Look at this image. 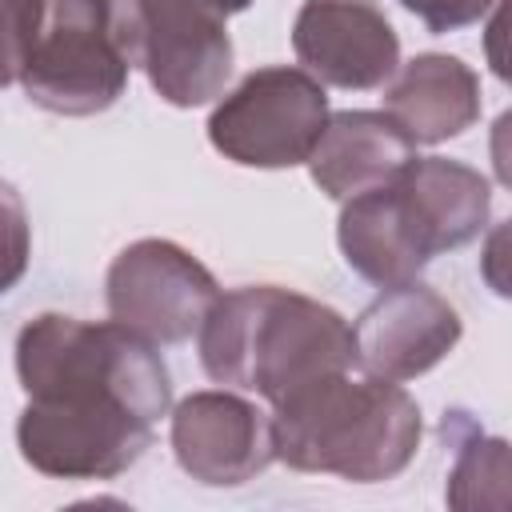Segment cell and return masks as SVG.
<instances>
[{
    "instance_id": "6da1fadb",
    "label": "cell",
    "mask_w": 512,
    "mask_h": 512,
    "mask_svg": "<svg viewBox=\"0 0 512 512\" xmlns=\"http://www.w3.org/2000/svg\"><path fill=\"white\" fill-rule=\"evenodd\" d=\"M16 380L28 396L16 448L52 480H116L172 408L164 356L116 320L32 316L16 332Z\"/></svg>"
},
{
    "instance_id": "7a4b0ae2",
    "label": "cell",
    "mask_w": 512,
    "mask_h": 512,
    "mask_svg": "<svg viewBox=\"0 0 512 512\" xmlns=\"http://www.w3.org/2000/svg\"><path fill=\"white\" fill-rule=\"evenodd\" d=\"M492 184L448 156H412L392 180L344 200L336 244L344 264L376 288L416 280L420 268L488 228Z\"/></svg>"
},
{
    "instance_id": "3957f363",
    "label": "cell",
    "mask_w": 512,
    "mask_h": 512,
    "mask_svg": "<svg viewBox=\"0 0 512 512\" xmlns=\"http://www.w3.org/2000/svg\"><path fill=\"white\" fill-rule=\"evenodd\" d=\"M272 452L296 472H328L352 484L400 476L420 448V404L372 372H320L272 400Z\"/></svg>"
},
{
    "instance_id": "277c9868",
    "label": "cell",
    "mask_w": 512,
    "mask_h": 512,
    "mask_svg": "<svg viewBox=\"0 0 512 512\" xmlns=\"http://www.w3.org/2000/svg\"><path fill=\"white\" fill-rule=\"evenodd\" d=\"M196 352L216 384L268 404L320 372L356 368L352 324L336 308L280 284L220 292L196 328Z\"/></svg>"
},
{
    "instance_id": "5b68a950",
    "label": "cell",
    "mask_w": 512,
    "mask_h": 512,
    "mask_svg": "<svg viewBox=\"0 0 512 512\" xmlns=\"http://www.w3.org/2000/svg\"><path fill=\"white\" fill-rule=\"evenodd\" d=\"M120 0H0V88L56 116H96L124 96Z\"/></svg>"
},
{
    "instance_id": "8992f818",
    "label": "cell",
    "mask_w": 512,
    "mask_h": 512,
    "mask_svg": "<svg viewBox=\"0 0 512 512\" xmlns=\"http://www.w3.org/2000/svg\"><path fill=\"white\" fill-rule=\"evenodd\" d=\"M120 44L152 92L172 108L216 100L232 76L228 16L204 0H120Z\"/></svg>"
},
{
    "instance_id": "52a82bcc",
    "label": "cell",
    "mask_w": 512,
    "mask_h": 512,
    "mask_svg": "<svg viewBox=\"0 0 512 512\" xmlns=\"http://www.w3.org/2000/svg\"><path fill=\"white\" fill-rule=\"evenodd\" d=\"M328 124L324 84L292 64L248 72L208 116L212 148L240 168H296Z\"/></svg>"
},
{
    "instance_id": "ba28073f",
    "label": "cell",
    "mask_w": 512,
    "mask_h": 512,
    "mask_svg": "<svg viewBox=\"0 0 512 512\" xmlns=\"http://www.w3.org/2000/svg\"><path fill=\"white\" fill-rule=\"evenodd\" d=\"M216 296V276L188 248L160 236H144L120 248L104 276L108 316L156 348L196 336Z\"/></svg>"
},
{
    "instance_id": "9c48e42d",
    "label": "cell",
    "mask_w": 512,
    "mask_h": 512,
    "mask_svg": "<svg viewBox=\"0 0 512 512\" xmlns=\"http://www.w3.org/2000/svg\"><path fill=\"white\" fill-rule=\"evenodd\" d=\"M168 440L176 464L208 488L248 484L276 460L268 412L232 388L188 392L172 408Z\"/></svg>"
},
{
    "instance_id": "30bf717a",
    "label": "cell",
    "mask_w": 512,
    "mask_h": 512,
    "mask_svg": "<svg viewBox=\"0 0 512 512\" xmlns=\"http://www.w3.org/2000/svg\"><path fill=\"white\" fill-rule=\"evenodd\" d=\"M464 320L436 288L404 280L384 288L352 324L356 364L384 380H416L460 344Z\"/></svg>"
},
{
    "instance_id": "8fae6325",
    "label": "cell",
    "mask_w": 512,
    "mask_h": 512,
    "mask_svg": "<svg viewBox=\"0 0 512 512\" xmlns=\"http://www.w3.org/2000/svg\"><path fill=\"white\" fill-rule=\"evenodd\" d=\"M292 52L320 84L380 88L400 64V36L376 0H304L292 20Z\"/></svg>"
},
{
    "instance_id": "7c38bea8",
    "label": "cell",
    "mask_w": 512,
    "mask_h": 512,
    "mask_svg": "<svg viewBox=\"0 0 512 512\" xmlns=\"http://www.w3.org/2000/svg\"><path fill=\"white\" fill-rule=\"evenodd\" d=\"M384 112L412 144H444L480 120V76L448 52H420L380 84Z\"/></svg>"
},
{
    "instance_id": "4fadbf2b",
    "label": "cell",
    "mask_w": 512,
    "mask_h": 512,
    "mask_svg": "<svg viewBox=\"0 0 512 512\" xmlns=\"http://www.w3.org/2000/svg\"><path fill=\"white\" fill-rule=\"evenodd\" d=\"M412 156L416 144L392 124L388 112L348 108V112H328V124L304 164L312 184L328 200L344 204L348 196L392 180Z\"/></svg>"
},
{
    "instance_id": "5bb4252c",
    "label": "cell",
    "mask_w": 512,
    "mask_h": 512,
    "mask_svg": "<svg viewBox=\"0 0 512 512\" xmlns=\"http://www.w3.org/2000/svg\"><path fill=\"white\" fill-rule=\"evenodd\" d=\"M444 440L456 448L444 500L452 508H504L508 500V444L484 436L464 408H448L440 420Z\"/></svg>"
},
{
    "instance_id": "9a60e30c",
    "label": "cell",
    "mask_w": 512,
    "mask_h": 512,
    "mask_svg": "<svg viewBox=\"0 0 512 512\" xmlns=\"http://www.w3.org/2000/svg\"><path fill=\"white\" fill-rule=\"evenodd\" d=\"M28 256H32V224L24 196L8 180H0V296L24 280Z\"/></svg>"
},
{
    "instance_id": "2e32d148",
    "label": "cell",
    "mask_w": 512,
    "mask_h": 512,
    "mask_svg": "<svg viewBox=\"0 0 512 512\" xmlns=\"http://www.w3.org/2000/svg\"><path fill=\"white\" fill-rule=\"evenodd\" d=\"M404 12H412L428 32H456L476 24L496 0H396Z\"/></svg>"
},
{
    "instance_id": "e0dca14e",
    "label": "cell",
    "mask_w": 512,
    "mask_h": 512,
    "mask_svg": "<svg viewBox=\"0 0 512 512\" xmlns=\"http://www.w3.org/2000/svg\"><path fill=\"white\" fill-rule=\"evenodd\" d=\"M204 4H212L220 16H236V12H244L252 0H204Z\"/></svg>"
}]
</instances>
